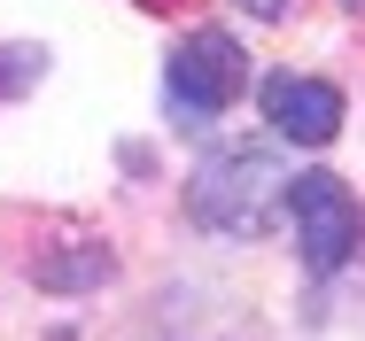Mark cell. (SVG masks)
<instances>
[{
	"label": "cell",
	"mask_w": 365,
	"mask_h": 341,
	"mask_svg": "<svg viewBox=\"0 0 365 341\" xmlns=\"http://www.w3.org/2000/svg\"><path fill=\"white\" fill-rule=\"evenodd\" d=\"M280 194H288V163L264 140L218 147L187 171V217L202 233H225V241H264L280 217Z\"/></svg>",
	"instance_id": "1"
},
{
	"label": "cell",
	"mask_w": 365,
	"mask_h": 341,
	"mask_svg": "<svg viewBox=\"0 0 365 341\" xmlns=\"http://www.w3.org/2000/svg\"><path fill=\"white\" fill-rule=\"evenodd\" d=\"M241 93H249V47H241L233 31H218V23L187 31V39L163 55V101H171L187 125L225 117Z\"/></svg>",
	"instance_id": "2"
},
{
	"label": "cell",
	"mask_w": 365,
	"mask_h": 341,
	"mask_svg": "<svg viewBox=\"0 0 365 341\" xmlns=\"http://www.w3.org/2000/svg\"><path fill=\"white\" fill-rule=\"evenodd\" d=\"M280 209H288L295 248H303V264H311L319 279L342 272V264L365 248V209H358V194H350L334 171H295L288 194H280Z\"/></svg>",
	"instance_id": "3"
},
{
	"label": "cell",
	"mask_w": 365,
	"mask_h": 341,
	"mask_svg": "<svg viewBox=\"0 0 365 341\" xmlns=\"http://www.w3.org/2000/svg\"><path fill=\"white\" fill-rule=\"evenodd\" d=\"M257 101H264V125L288 140V147H327V140L342 132V93H334L327 78L272 70V78L257 85Z\"/></svg>",
	"instance_id": "4"
},
{
	"label": "cell",
	"mask_w": 365,
	"mask_h": 341,
	"mask_svg": "<svg viewBox=\"0 0 365 341\" xmlns=\"http://www.w3.org/2000/svg\"><path fill=\"white\" fill-rule=\"evenodd\" d=\"M109 279H117V248H101V241H63V248L31 256V287L39 295H101Z\"/></svg>",
	"instance_id": "5"
},
{
	"label": "cell",
	"mask_w": 365,
	"mask_h": 341,
	"mask_svg": "<svg viewBox=\"0 0 365 341\" xmlns=\"http://www.w3.org/2000/svg\"><path fill=\"white\" fill-rule=\"evenodd\" d=\"M39 70H47V47H0V101L39 85Z\"/></svg>",
	"instance_id": "6"
},
{
	"label": "cell",
	"mask_w": 365,
	"mask_h": 341,
	"mask_svg": "<svg viewBox=\"0 0 365 341\" xmlns=\"http://www.w3.org/2000/svg\"><path fill=\"white\" fill-rule=\"evenodd\" d=\"M241 8H249V16H257V23H280V16H288L295 0H241Z\"/></svg>",
	"instance_id": "7"
},
{
	"label": "cell",
	"mask_w": 365,
	"mask_h": 341,
	"mask_svg": "<svg viewBox=\"0 0 365 341\" xmlns=\"http://www.w3.org/2000/svg\"><path fill=\"white\" fill-rule=\"evenodd\" d=\"M342 8H350V16H365V0H342Z\"/></svg>",
	"instance_id": "8"
},
{
	"label": "cell",
	"mask_w": 365,
	"mask_h": 341,
	"mask_svg": "<svg viewBox=\"0 0 365 341\" xmlns=\"http://www.w3.org/2000/svg\"><path fill=\"white\" fill-rule=\"evenodd\" d=\"M140 8H171V0H140Z\"/></svg>",
	"instance_id": "9"
}]
</instances>
